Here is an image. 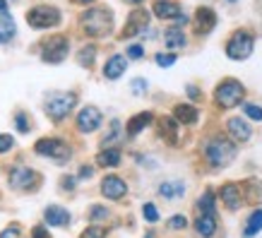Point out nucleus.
Listing matches in <instances>:
<instances>
[{"mask_svg": "<svg viewBox=\"0 0 262 238\" xmlns=\"http://www.w3.org/2000/svg\"><path fill=\"white\" fill-rule=\"evenodd\" d=\"M243 111L253 120H262V106H257V103H243Z\"/></svg>", "mask_w": 262, "mask_h": 238, "instance_id": "nucleus-32", "label": "nucleus"}, {"mask_svg": "<svg viewBox=\"0 0 262 238\" xmlns=\"http://www.w3.org/2000/svg\"><path fill=\"white\" fill-rule=\"evenodd\" d=\"M157 65H161V68H168V65H173L178 58H176V53H157Z\"/></svg>", "mask_w": 262, "mask_h": 238, "instance_id": "nucleus-33", "label": "nucleus"}, {"mask_svg": "<svg viewBox=\"0 0 262 238\" xmlns=\"http://www.w3.org/2000/svg\"><path fill=\"white\" fill-rule=\"evenodd\" d=\"M260 229H262V209H257V212H253V214H250V219H248L246 236H255Z\"/></svg>", "mask_w": 262, "mask_h": 238, "instance_id": "nucleus-29", "label": "nucleus"}, {"mask_svg": "<svg viewBox=\"0 0 262 238\" xmlns=\"http://www.w3.org/2000/svg\"><path fill=\"white\" fill-rule=\"evenodd\" d=\"M198 209L200 214H214V192L205 190V195L198 200Z\"/></svg>", "mask_w": 262, "mask_h": 238, "instance_id": "nucleus-27", "label": "nucleus"}, {"mask_svg": "<svg viewBox=\"0 0 262 238\" xmlns=\"http://www.w3.org/2000/svg\"><path fill=\"white\" fill-rule=\"evenodd\" d=\"M80 238H106V229H101V226H89Z\"/></svg>", "mask_w": 262, "mask_h": 238, "instance_id": "nucleus-35", "label": "nucleus"}, {"mask_svg": "<svg viewBox=\"0 0 262 238\" xmlns=\"http://www.w3.org/2000/svg\"><path fill=\"white\" fill-rule=\"evenodd\" d=\"M89 217H92V222H101V219H106L108 217V209L106 207H92V212H89Z\"/></svg>", "mask_w": 262, "mask_h": 238, "instance_id": "nucleus-36", "label": "nucleus"}, {"mask_svg": "<svg viewBox=\"0 0 262 238\" xmlns=\"http://www.w3.org/2000/svg\"><path fill=\"white\" fill-rule=\"evenodd\" d=\"M205 157L212 166H229L231 161L236 159V144L224 140V137H214L205 147Z\"/></svg>", "mask_w": 262, "mask_h": 238, "instance_id": "nucleus-3", "label": "nucleus"}, {"mask_svg": "<svg viewBox=\"0 0 262 238\" xmlns=\"http://www.w3.org/2000/svg\"><path fill=\"white\" fill-rule=\"evenodd\" d=\"M195 231H198L200 236H214V231H216V219L214 214H200L198 217V222H195Z\"/></svg>", "mask_w": 262, "mask_h": 238, "instance_id": "nucleus-21", "label": "nucleus"}, {"mask_svg": "<svg viewBox=\"0 0 262 238\" xmlns=\"http://www.w3.org/2000/svg\"><path fill=\"white\" fill-rule=\"evenodd\" d=\"M130 87H133V94H144V92H147V79H133V84H130Z\"/></svg>", "mask_w": 262, "mask_h": 238, "instance_id": "nucleus-40", "label": "nucleus"}, {"mask_svg": "<svg viewBox=\"0 0 262 238\" xmlns=\"http://www.w3.org/2000/svg\"><path fill=\"white\" fill-rule=\"evenodd\" d=\"M147 238H151V236H147Z\"/></svg>", "mask_w": 262, "mask_h": 238, "instance_id": "nucleus-49", "label": "nucleus"}, {"mask_svg": "<svg viewBox=\"0 0 262 238\" xmlns=\"http://www.w3.org/2000/svg\"><path fill=\"white\" fill-rule=\"evenodd\" d=\"M12 144H15L12 135H0V154H5V152H10V149H12Z\"/></svg>", "mask_w": 262, "mask_h": 238, "instance_id": "nucleus-39", "label": "nucleus"}, {"mask_svg": "<svg viewBox=\"0 0 262 238\" xmlns=\"http://www.w3.org/2000/svg\"><path fill=\"white\" fill-rule=\"evenodd\" d=\"M80 3H92V0H80Z\"/></svg>", "mask_w": 262, "mask_h": 238, "instance_id": "nucleus-48", "label": "nucleus"}, {"mask_svg": "<svg viewBox=\"0 0 262 238\" xmlns=\"http://www.w3.org/2000/svg\"><path fill=\"white\" fill-rule=\"evenodd\" d=\"M164 41H166V48L178 51V48L185 46V34H183V29H178V27H171V29H166V34H164Z\"/></svg>", "mask_w": 262, "mask_h": 238, "instance_id": "nucleus-22", "label": "nucleus"}, {"mask_svg": "<svg viewBox=\"0 0 262 238\" xmlns=\"http://www.w3.org/2000/svg\"><path fill=\"white\" fill-rule=\"evenodd\" d=\"M144 56V48L140 44H133V46H127V58H133V60H140Z\"/></svg>", "mask_w": 262, "mask_h": 238, "instance_id": "nucleus-37", "label": "nucleus"}, {"mask_svg": "<svg viewBox=\"0 0 262 238\" xmlns=\"http://www.w3.org/2000/svg\"><path fill=\"white\" fill-rule=\"evenodd\" d=\"M127 68V60L125 56H111L103 65V77L106 79H118Z\"/></svg>", "mask_w": 262, "mask_h": 238, "instance_id": "nucleus-16", "label": "nucleus"}, {"mask_svg": "<svg viewBox=\"0 0 262 238\" xmlns=\"http://www.w3.org/2000/svg\"><path fill=\"white\" fill-rule=\"evenodd\" d=\"M43 219H46L48 226H68L70 224V212L60 205H51V207H46Z\"/></svg>", "mask_w": 262, "mask_h": 238, "instance_id": "nucleus-15", "label": "nucleus"}, {"mask_svg": "<svg viewBox=\"0 0 262 238\" xmlns=\"http://www.w3.org/2000/svg\"><path fill=\"white\" fill-rule=\"evenodd\" d=\"M63 188L65 190H75V178L72 176H65L63 178Z\"/></svg>", "mask_w": 262, "mask_h": 238, "instance_id": "nucleus-43", "label": "nucleus"}, {"mask_svg": "<svg viewBox=\"0 0 262 238\" xmlns=\"http://www.w3.org/2000/svg\"><path fill=\"white\" fill-rule=\"evenodd\" d=\"M27 22L34 29H48V27H56L60 22V12L51 5H39V8L27 12Z\"/></svg>", "mask_w": 262, "mask_h": 238, "instance_id": "nucleus-6", "label": "nucleus"}, {"mask_svg": "<svg viewBox=\"0 0 262 238\" xmlns=\"http://www.w3.org/2000/svg\"><path fill=\"white\" fill-rule=\"evenodd\" d=\"M229 133H231V137H233V142H248V140H250V125L241 118L229 120Z\"/></svg>", "mask_w": 262, "mask_h": 238, "instance_id": "nucleus-18", "label": "nucleus"}, {"mask_svg": "<svg viewBox=\"0 0 262 238\" xmlns=\"http://www.w3.org/2000/svg\"><path fill=\"white\" fill-rule=\"evenodd\" d=\"M10 188L15 190H34L39 185V174L32 171L29 166H15L10 171Z\"/></svg>", "mask_w": 262, "mask_h": 238, "instance_id": "nucleus-9", "label": "nucleus"}, {"mask_svg": "<svg viewBox=\"0 0 262 238\" xmlns=\"http://www.w3.org/2000/svg\"><path fill=\"white\" fill-rule=\"evenodd\" d=\"M243 96H246V89H243V84H241L238 79H224L214 92V99L222 109H233V106H238Z\"/></svg>", "mask_w": 262, "mask_h": 238, "instance_id": "nucleus-4", "label": "nucleus"}, {"mask_svg": "<svg viewBox=\"0 0 262 238\" xmlns=\"http://www.w3.org/2000/svg\"><path fill=\"white\" fill-rule=\"evenodd\" d=\"M92 174H94V168H92V166H82L80 168V178H89Z\"/></svg>", "mask_w": 262, "mask_h": 238, "instance_id": "nucleus-44", "label": "nucleus"}, {"mask_svg": "<svg viewBox=\"0 0 262 238\" xmlns=\"http://www.w3.org/2000/svg\"><path fill=\"white\" fill-rule=\"evenodd\" d=\"M154 15L159 17V19H176L178 24H185L188 22V17L181 12V8L176 5V3H166V0H157L154 3Z\"/></svg>", "mask_w": 262, "mask_h": 238, "instance_id": "nucleus-12", "label": "nucleus"}, {"mask_svg": "<svg viewBox=\"0 0 262 238\" xmlns=\"http://www.w3.org/2000/svg\"><path fill=\"white\" fill-rule=\"evenodd\" d=\"M82 29L89 36H106L113 27V12L108 8H92L82 15Z\"/></svg>", "mask_w": 262, "mask_h": 238, "instance_id": "nucleus-1", "label": "nucleus"}, {"mask_svg": "<svg viewBox=\"0 0 262 238\" xmlns=\"http://www.w3.org/2000/svg\"><path fill=\"white\" fill-rule=\"evenodd\" d=\"M101 192H103V198H108V200H120V198H125L127 185L118 176H106L101 181Z\"/></svg>", "mask_w": 262, "mask_h": 238, "instance_id": "nucleus-13", "label": "nucleus"}, {"mask_svg": "<svg viewBox=\"0 0 262 238\" xmlns=\"http://www.w3.org/2000/svg\"><path fill=\"white\" fill-rule=\"evenodd\" d=\"M68 48H70V44H68V39L65 36H51V39L43 44V48H41V60L43 63H63L65 58H68Z\"/></svg>", "mask_w": 262, "mask_h": 238, "instance_id": "nucleus-8", "label": "nucleus"}, {"mask_svg": "<svg viewBox=\"0 0 262 238\" xmlns=\"http://www.w3.org/2000/svg\"><path fill=\"white\" fill-rule=\"evenodd\" d=\"M101 123H103V116L94 106H84V109L77 113V130H80V133H94V130L101 127Z\"/></svg>", "mask_w": 262, "mask_h": 238, "instance_id": "nucleus-10", "label": "nucleus"}, {"mask_svg": "<svg viewBox=\"0 0 262 238\" xmlns=\"http://www.w3.org/2000/svg\"><path fill=\"white\" fill-rule=\"evenodd\" d=\"M147 22H149V12H147V10H135L133 15L127 17V24L120 36H123V39H130V36L142 34L144 29H147Z\"/></svg>", "mask_w": 262, "mask_h": 238, "instance_id": "nucleus-11", "label": "nucleus"}, {"mask_svg": "<svg viewBox=\"0 0 262 238\" xmlns=\"http://www.w3.org/2000/svg\"><path fill=\"white\" fill-rule=\"evenodd\" d=\"M0 15H8V0H0Z\"/></svg>", "mask_w": 262, "mask_h": 238, "instance_id": "nucleus-45", "label": "nucleus"}, {"mask_svg": "<svg viewBox=\"0 0 262 238\" xmlns=\"http://www.w3.org/2000/svg\"><path fill=\"white\" fill-rule=\"evenodd\" d=\"M216 27V15L212 8H198L195 12V32L198 34H209Z\"/></svg>", "mask_w": 262, "mask_h": 238, "instance_id": "nucleus-14", "label": "nucleus"}, {"mask_svg": "<svg viewBox=\"0 0 262 238\" xmlns=\"http://www.w3.org/2000/svg\"><path fill=\"white\" fill-rule=\"evenodd\" d=\"M222 202H226L229 209H238L241 207V188L236 183H226L222 188Z\"/></svg>", "mask_w": 262, "mask_h": 238, "instance_id": "nucleus-20", "label": "nucleus"}, {"mask_svg": "<svg viewBox=\"0 0 262 238\" xmlns=\"http://www.w3.org/2000/svg\"><path fill=\"white\" fill-rule=\"evenodd\" d=\"M15 125H17V130L19 133H29V118H27V113H17L15 116Z\"/></svg>", "mask_w": 262, "mask_h": 238, "instance_id": "nucleus-34", "label": "nucleus"}, {"mask_svg": "<svg viewBox=\"0 0 262 238\" xmlns=\"http://www.w3.org/2000/svg\"><path fill=\"white\" fill-rule=\"evenodd\" d=\"M116 140H120V123H118V120H113V123H111V130H108V135L101 140L103 149H111V144L116 142Z\"/></svg>", "mask_w": 262, "mask_h": 238, "instance_id": "nucleus-30", "label": "nucleus"}, {"mask_svg": "<svg viewBox=\"0 0 262 238\" xmlns=\"http://www.w3.org/2000/svg\"><path fill=\"white\" fill-rule=\"evenodd\" d=\"M94 58H96V48L84 46L80 53H77V63H80L82 68H92V65H94Z\"/></svg>", "mask_w": 262, "mask_h": 238, "instance_id": "nucleus-28", "label": "nucleus"}, {"mask_svg": "<svg viewBox=\"0 0 262 238\" xmlns=\"http://www.w3.org/2000/svg\"><path fill=\"white\" fill-rule=\"evenodd\" d=\"M151 120H154V116H151L149 111H144V113H137V116H133V118L127 120V135L135 137L137 133H142L144 127L149 125Z\"/></svg>", "mask_w": 262, "mask_h": 238, "instance_id": "nucleus-19", "label": "nucleus"}, {"mask_svg": "<svg viewBox=\"0 0 262 238\" xmlns=\"http://www.w3.org/2000/svg\"><path fill=\"white\" fill-rule=\"evenodd\" d=\"M161 137H166L171 144L178 142V125L173 118H161Z\"/></svg>", "mask_w": 262, "mask_h": 238, "instance_id": "nucleus-26", "label": "nucleus"}, {"mask_svg": "<svg viewBox=\"0 0 262 238\" xmlns=\"http://www.w3.org/2000/svg\"><path fill=\"white\" fill-rule=\"evenodd\" d=\"M75 103H77V94H75V92H53V94L46 96L43 111H46V116L51 120L60 123V120L72 111Z\"/></svg>", "mask_w": 262, "mask_h": 238, "instance_id": "nucleus-2", "label": "nucleus"}, {"mask_svg": "<svg viewBox=\"0 0 262 238\" xmlns=\"http://www.w3.org/2000/svg\"><path fill=\"white\" fill-rule=\"evenodd\" d=\"M255 46V36L250 32H236L226 41V56L231 60H246L250 53H253Z\"/></svg>", "mask_w": 262, "mask_h": 238, "instance_id": "nucleus-5", "label": "nucleus"}, {"mask_svg": "<svg viewBox=\"0 0 262 238\" xmlns=\"http://www.w3.org/2000/svg\"><path fill=\"white\" fill-rule=\"evenodd\" d=\"M168 226H171V229H185V226H188V219L183 214H176V217H171Z\"/></svg>", "mask_w": 262, "mask_h": 238, "instance_id": "nucleus-38", "label": "nucleus"}, {"mask_svg": "<svg viewBox=\"0 0 262 238\" xmlns=\"http://www.w3.org/2000/svg\"><path fill=\"white\" fill-rule=\"evenodd\" d=\"M19 233H22V231H19V226H17V224H12V226H8V229L0 233V238H19Z\"/></svg>", "mask_w": 262, "mask_h": 238, "instance_id": "nucleus-41", "label": "nucleus"}, {"mask_svg": "<svg viewBox=\"0 0 262 238\" xmlns=\"http://www.w3.org/2000/svg\"><path fill=\"white\" fill-rule=\"evenodd\" d=\"M183 192H185V188H183V183H178V181H166L159 185V195L166 200L183 198Z\"/></svg>", "mask_w": 262, "mask_h": 238, "instance_id": "nucleus-23", "label": "nucleus"}, {"mask_svg": "<svg viewBox=\"0 0 262 238\" xmlns=\"http://www.w3.org/2000/svg\"><path fill=\"white\" fill-rule=\"evenodd\" d=\"M34 149H36V154H41V157H51V159H56V161H68L72 154L70 147H68L63 140H56V137H43V140H39Z\"/></svg>", "mask_w": 262, "mask_h": 238, "instance_id": "nucleus-7", "label": "nucleus"}, {"mask_svg": "<svg viewBox=\"0 0 262 238\" xmlns=\"http://www.w3.org/2000/svg\"><path fill=\"white\" fill-rule=\"evenodd\" d=\"M200 113L195 106H190V103H178L173 109V120H178V123H183V125H192V123H198Z\"/></svg>", "mask_w": 262, "mask_h": 238, "instance_id": "nucleus-17", "label": "nucleus"}, {"mask_svg": "<svg viewBox=\"0 0 262 238\" xmlns=\"http://www.w3.org/2000/svg\"><path fill=\"white\" fill-rule=\"evenodd\" d=\"M142 214H144V219L149 224H157L159 222V212H157V207L151 205V202H147V205L142 207Z\"/></svg>", "mask_w": 262, "mask_h": 238, "instance_id": "nucleus-31", "label": "nucleus"}, {"mask_svg": "<svg viewBox=\"0 0 262 238\" xmlns=\"http://www.w3.org/2000/svg\"><path fill=\"white\" fill-rule=\"evenodd\" d=\"M188 94H190L192 99H198V96H200V92H198V89H195V87H192V84H190V87H188Z\"/></svg>", "mask_w": 262, "mask_h": 238, "instance_id": "nucleus-46", "label": "nucleus"}, {"mask_svg": "<svg viewBox=\"0 0 262 238\" xmlns=\"http://www.w3.org/2000/svg\"><path fill=\"white\" fill-rule=\"evenodd\" d=\"M15 36V22L10 15H0V44H8Z\"/></svg>", "mask_w": 262, "mask_h": 238, "instance_id": "nucleus-25", "label": "nucleus"}, {"mask_svg": "<svg viewBox=\"0 0 262 238\" xmlns=\"http://www.w3.org/2000/svg\"><path fill=\"white\" fill-rule=\"evenodd\" d=\"M130 3H142V0H130Z\"/></svg>", "mask_w": 262, "mask_h": 238, "instance_id": "nucleus-47", "label": "nucleus"}, {"mask_svg": "<svg viewBox=\"0 0 262 238\" xmlns=\"http://www.w3.org/2000/svg\"><path fill=\"white\" fill-rule=\"evenodd\" d=\"M96 164H99V166H108V168L118 166V164H120V152L118 149H103V152H99Z\"/></svg>", "mask_w": 262, "mask_h": 238, "instance_id": "nucleus-24", "label": "nucleus"}, {"mask_svg": "<svg viewBox=\"0 0 262 238\" xmlns=\"http://www.w3.org/2000/svg\"><path fill=\"white\" fill-rule=\"evenodd\" d=\"M32 236H34V238H51V233L46 231V226H34Z\"/></svg>", "mask_w": 262, "mask_h": 238, "instance_id": "nucleus-42", "label": "nucleus"}]
</instances>
